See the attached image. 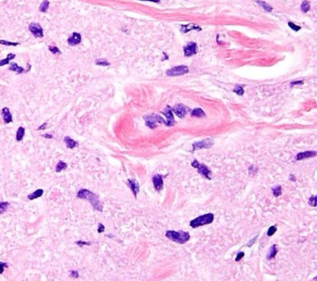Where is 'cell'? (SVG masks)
Returning <instances> with one entry per match:
<instances>
[{
  "label": "cell",
  "mask_w": 317,
  "mask_h": 281,
  "mask_svg": "<svg viewBox=\"0 0 317 281\" xmlns=\"http://www.w3.org/2000/svg\"><path fill=\"white\" fill-rule=\"evenodd\" d=\"M191 116L196 118H203L205 117V113L200 108H195L191 111Z\"/></svg>",
  "instance_id": "21"
},
{
  "label": "cell",
  "mask_w": 317,
  "mask_h": 281,
  "mask_svg": "<svg viewBox=\"0 0 317 281\" xmlns=\"http://www.w3.org/2000/svg\"><path fill=\"white\" fill-rule=\"evenodd\" d=\"M277 250L276 248V245H273L270 248V250H269L268 255H267V258L268 259H273V258H274L276 254H277Z\"/></svg>",
  "instance_id": "25"
},
{
  "label": "cell",
  "mask_w": 317,
  "mask_h": 281,
  "mask_svg": "<svg viewBox=\"0 0 317 281\" xmlns=\"http://www.w3.org/2000/svg\"><path fill=\"white\" fill-rule=\"evenodd\" d=\"M29 30L35 37L36 38H42L44 36L43 29L38 23H31L29 26Z\"/></svg>",
  "instance_id": "10"
},
{
  "label": "cell",
  "mask_w": 317,
  "mask_h": 281,
  "mask_svg": "<svg viewBox=\"0 0 317 281\" xmlns=\"http://www.w3.org/2000/svg\"><path fill=\"white\" fill-rule=\"evenodd\" d=\"M166 237L169 238L170 240L174 242L183 244L188 242L190 238V235L188 232L185 231H174V230H167L166 232Z\"/></svg>",
  "instance_id": "2"
},
{
  "label": "cell",
  "mask_w": 317,
  "mask_h": 281,
  "mask_svg": "<svg viewBox=\"0 0 317 281\" xmlns=\"http://www.w3.org/2000/svg\"><path fill=\"white\" fill-rule=\"evenodd\" d=\"M152 183L156 191L160 192L163 188V178L161 174H155L152 177Z\"/></svg>",
  "instance_id": "12"
},
{
  "label": "cell",
  "mask_w": 317,
  "mask_h": 281,
  "mask_svg": "<svg viewBox=\"0 0 317 281\" xmlns=\"http://www.w3.org/2000/svg\"><path fill=\"white\" fill-rule=\"evenodd\" d=\"M64 141V143L66 145L67 148H68V149H73L74 147L78 146V143L76 141H74L73 139H72L70 137H65Z\"/></svg>",
  "instance_id": "18"
},
{
  "label": "cell",
  "mask_w": 317,
  "mask_h": 281,
  "mask_svg": "<svg viewBox=\"0 0 317 281\" xmlns=\"http://www.w3.org/2000/svg\"><path fill=\"white\" fill-rule=\"evenodd\" d=\"M76 244L78 245L79 247H82V246H86V245H91L92 243L90 242H85V241H77Z\"/></svg>",
  "instance_id": "39"
},
{
  "label": "cell",
  "mask_w": 317,
  "mask_h": 281,
  "mask_svg": "<svg viewBox=\"0 0 317 281\" xmlns=\"http://www.w3.org/2000/svg\"><path fill=\"white\" fill-rule=\"evenodd\" d=\"M15 57H16V54H14V53H8L6 59L0 60V67L8 64L11 60L15 59Z\"/></svg>",
  "instance_id": "22"
},
{
  "label": "cell",
  "mask_w": 317,
  "mask_h": 281,
  "mask_svg": "<svg viewBox=\"0 0 317 281\" xmlns=\"http://www.w3.org/2000/svg\"><path fill=\"white\" fill-rule=\"evenodd\" d=\"M256 3H257L258 4H259L260 6L262 7L266 12H271V11L273 10L272 6H270L269 4H268V3H265V2H263V1H257Z\"/></svg>",
  "instance_id": "27"
},
{
  "label": "cell",
  "mask_w": 317,
  "mask_h": 281,
  "mask_svg": "<svg viewBox=\"0 0 317 281\" xmlns=\"http://www.w3.org/2000/svg\"><path fill=\"white\" fill-rule=\"evenodd\" d=\"M191 30H196V31H201L202 29L199 27L197 25H193V24H190V25H183L181 26V28H180V31L183 33H187L189 32Z\"/></svg>",
  "instance_id": "17"
},
{
  "label": "cell",
  "mask_w": 317,
  "mask_h": 281,
  "mask_svg": "<svg viewBox=\"0 0 317 281\" xmlns=\"http://www.w3.org/2000/svg\"><path fill=\"white\" fill-rule=\"evenodd\" d=\"M234 92L236 94H237L239 95H242L244 94V89L242 88V86L241 85H237L234 89Z\"/></svg>",
  "instance_id": "33"
},
{
  "label": "cell",
  "mask_w": 317,
  "mask_h": 281,
  "mask_svg": "<svg viewBox=\"0 0 317 281\" xmlns=\"http://www.w3.org/2000/svg\"><path fill=\"white\" fill-rule=\"evenodd\" d=\"M49 4H50L49 1H47V0L43 1V3L40 4V12H42V13H46V12L47 11V9H48V7H49Z\"/></svg>",
  "instance_id": "29"
},
{
  "label": "cell",
  "mask_w": 317,
  "mask_h": 281,
  "mask_svg": "<svg viewBox=\"0 0 317 281\" xmlns=\"http://www.w3.org/2000/svg\"><path fill=\"white\" fill-rule=\"evenodd\" d=\"M213 220H214V216L211 213H208V214H205L204 216H200L195 218L194 220L190 221V224L192 228H198L203 225L211 224L213 221Z\"/></svg>",
  "instance_id": "3"
},
{
  "label": "cell",
  "mask_w": 317,
  "mask_h": 281,
  "mask_svg": "<svg viewBox=\"0 0 317 281\" xmlns=\"http://www.w3.org/2000/svg\"><path fill=\"white\" fill-rule=\"evenodd\" d=\"M310 3L307 1V0H304L303 2H302V6H301V9H302V11L304 13H306L309 10H310Z\"/></svg>",
  "instance_id": "26"
},
{
  "label": "cell",
  "mask_w": 317,
  "mask_h": 281,
  "mask_svg": "<svg viewBox=\"0 0 317 281\" xmlns=\"http://www.w3.org/2000/svg\"><path fill=\"white\" fill-rule=\"evenodd\" d=\"M96 64L98 66H104V67H106V66L110 65V63H109L106 59H97V60L96 61Z\"/></svg>",
  "instance_id": "31"
},
{
  "label": "cell",
  "mask_w": 317,
  "mask_h": 281,
  "mask_svg": "<svg viewBox=\"0 0 317 281\" xmlns=\"http://www.w3.org/2000/svg\"><path fill=\"white\" fill-rule=\"evenodd\" d=\"M98 233H103L105 231V226L102 224H98V229H97Z\"/></svg>",
  "instance_id": "42"
},
{
  "label": "cell",
  "mask_w": 317,
  "mask_h": 281,
  "mask_svg": "<svg viewBox=\"0 0 317 281\" xmlns=\"http://www.w3.org/2000/svg\"><path fill=\"white\" fill-rule=\"evenodd\" d=\"M316 156V151H305V152H301L298 153L297 156H296L297 160H302L304 159H307V158H311V157Z\"/></svg>",
  "instance_id": "16"
},
{
  "label": "cell",
  "mask_w": 317,
  "mask_h": 281,
  "mask_svg": "<svg viewBox=\"0 0 317 281\" xmlns=\"http://www.w3.org/2000/svg\"><path fill=\"white\" fill-rule=\"evenodd\" d=\"M184 54L186 57H190L194 55L197 52V45L194 42H189L184 46Z\"/></svg>",
  "instance_id": "11"
},
{
  "label": "cell",
  "mask_w": 317,
  "mask_h": 281,
  "mask_svg": "<svg viewBox=\"0 0 317 281\" xmlns=\"http://www.w3.org/2000/svg\"><path fill=\"white\" fill-rule=\"evenodd\" d=\"M0 44L7 46H17L19 45V43H17V42H10V41H7V40H0Z\"/></svg>",
  "instance_id": "32"
},
{
  "label": "cell",
  "mask_w": 317,
  "mask_h": 281,
  "mask_svg": "<svg viewBox=\"0 0 317 281\" xmlns=\"http://www.w3.org/2000/svg\"><path fill=\"white\" fill-rule=\"evenodd\" d=\"M302 84H303V81H292L291 83V85L292 86V85H302Z\"/></svg>",
  "instance_id": "44"
},
{
  "label": "cell",
  "mask_w": 317,
  "mask_h": 281,
  "mask_svg": "<svg viewBox=\"0 0 317 281\" xmlns=\"http://www.w3.org/2000/svg\"><path fill=\"white\" fill-rule=\"evenodd\" d=\"M68 167V164H67L65 162L60 160L58 162V164H56V167H55V171L56 173H60L61 171L64 170Z\"/></svg>",
  "instance_id": "24"
},
{
  "label": "cell",
  "mask_w": 317,
  "mask_h": 281,
  "mask_svg": "<svg viewBox=\"0 0 317 281\" xmlns=\"http://www.w3.org/2000/svg\"><path fill=\"white\" fill-rule=\"evenodd\" d=\"M276 231H277V228L275 226H271L268 230V232H267V234H268V236H273L275 234Z\"/></svg>",
  "instance_id": "36"
},
{
  "label": "cell",
  "mask_w": 317,
  "mask_h": 281,
  "mask_svg": "<svg viewBox=\"0 0 317 281\" xmlns=\"http://www.w3.org/2000/svg\"><path fill=\"white\" fill-rule=\"evenodd\" d=\"M46 127H47V123H44L43 124L40 125V127L37 128V130H38V131H40V130H44V129H46Z\"/></svg>",
  "instance_id": "43"
},
{
  "label": "cell",
  "mask_w": 317,
  "mask_h": 281,
  "mask_svg": "<svg viewBox=\"0 0 317 281\" xmlns=\"http://www.w3.org/2000/svg\"><path fill=\"white\" fill-rule=\"evenodd\" d=\"M7 266H7V263H5V262H0V275L3 273L4 268H6Z\"/></svg>",
  "instance_id": "38"
},
{
  "label": "cell",
  "mask_w": 317,
  "mask_h": 281,
  "mask_svg": "<svg viewBox=\"0 0 317 281\" xmlns=\"http://www.w3.org/2000/svg\"><path fill=\"white\" fill-rule=\"evenodd\" d=\"M49 49L54 54H55V53H61L60 49H58V47H56V46H50L49 47Z\"/></svg>",
  "instance_id": "37"
},
{
  "label": "cell",
  "mask_w": 317,
  "mask_h": 281,
  "mask_svg": "<svg viewBox=\"0 0 317 281\" xmlns=\"http://www.w3.org/2000/svg\"><path fill=\"white\" fill-rule=\"evenodd\" d=\"M273 196H279L281 194H282V188L281 186H276L274 187L273 189Z\"/></svg>",
  "instance_id": "30"
},
{
  "label": "cell",
  "mask_w": 317,
  "mask_h": 281,
  "mask_svg": "<svg viewBox=\"0 0 317 281\" xmlns=\"http://www.w3.org/2000/svg\"><path fill=\"white\" fill-rule=\"evenodd\" d=\"M128 185L129 187V188L132 191L133 196H137L138 193L139 192V183L135 180V179H128Z\"/></svg>",
  "instance_id": "14"
},
{
  "label": "cell",
  "mask_w": 317,
  "mask_h": 281,
  "mask_svg": "<svg viewBox=\"0 0 317 281\" xmlns=\"http://www.w3.org/2000/svg\"><path fill=\"white\" fill-rule=\"evenodd\" d=\"M43 137L45 138H46V139H52L53 138V136L51 135V134H49V133H46V134H44L43 135Z\"/></svg>",
  "instance_id": "45"
},
{
  "label": "cell",
  "mask_w": 317,
  "mask_h": 281,
  "mask_svg": "<svg viewBox=\"0 0 317 281\" xmlns=\"http://www.w3.org/2000/svg\"><path fill=\"white\" fill-rule=\"evenodd\" d=\"M244 256H245V253L243 252H240L237 254V257H236L235 261H236V262H239V261H241V259L242 257H244Z\"/></svg>",
  "instance_id": "40"
},
{
  "label": "cell",
  "mask_w": 317,
  "mask_h": 281,
  "mask_svg": "<svg viewBox=\"0 0 317 281\" xmlns=\"http://www.w3.org/2000/svg\"><path fill=\"white\" fill-rule=\"evenodd\" d=\"M2 116L5 124H8L13 122V115L7 107H4L2 109Z\"/></svg>",
  "instance_id": "13"
},
{
  "label": "cell",
  "mask_w": 317,
  "mask_h": 281,
  "mask_svg": "<svg viewBox=\"0 0 317 281\" xmlns=\"http://www.w3.org/2000/svg\"><path fill=\"white\" fill-rule=\"evenodd\" d=\"M162 113L166 117V119L165 120V123H164L166 126L171 127V126H173L175 124V118H174V115H173V112H172V109L170 106L167 105L165 108V109Z\"/></svg>",
  "instance_id": "7"
},
{
  "label": "cell",
  "mask_w": 317,
  "mask_h": 281,
  "mask_svg": "<svg viewBox=\"0 0 317 281\" xmlns=\"http://www.w3.org/2000/svg\"><path fill=\"white\" fill-rule=\"evenodd\" d=\"M188 72H189V67L187 66L180 65L174 67L172 68L166 70V74L169 77H176V76L185 75Z\"/></svg>",
  "instance_id": "5"
},
{
  "label": "cell",
  "mask_w": 317,
  "mask_h": 281,
  "mask_svg": "<svg viewBox=\"0 0 317 281\" xmlns=\"http://www.w3.org/2000/svg\"><path fill=\"white\" fill-rule=\"evenodd\" d=\"M77 197L79 199H86L89 202L92 204L93 209L97 210V211H102L103 206L101 202L98 195H97L96 193H94L92 192H91L90 190L87 189H81L77 193Z\"/></svg>",
  "instance_id": "1"
},
{
  "label": "cell",
  "mask_w": 317,
  "mask_h": 281,
  "mask_svg": "<svg viewBox=\"0 0 317 281\" xmlns=\"http://www.w3.org/2000/svg\"><path fill=\"white\" fill-rule=\"evenodd\" d=\"M191 164L194 168H195L196 170H198V172L201 175H203L207 179H209V180L211 179V178H210L211 172L209 171V170L208 169V167L206 165L202 164H199L197 160H194L192 162Z\"/></svg>",
  "instance_id": "6"
},
{
  "label": "cell",
  "mask_w": 317,
  "mask_h": 281,
  "mask_svg": "<svg viewBox=\"0 0 317 281\" xmlns=\"http://www.w3.org/2000/svg\"><path fill=\"white\" fill-rule=\"evenodd\" d=\"M172 110L176 114L177 117L182 118L186 115V113L189 112L190 109L188 107H186L185 105H182V104H178V105H176L173 107Z\"/></svg>",
  "instance_id": "9"
},
{
  "label": "cell",
  "mask_w": 317,
  "mask_h": 281,
  "mask_svg": "<svg viewBox=\"0 0 317 281\" xmlns=\"http://www.w3.org/2000/svg\"><path fill=\"white\" fill-rule=\"evenodd\" d=\"M316 196H312L309 199V205L311 206H313V207H315V206H316Z\"/></svg>",
  "instance_id": "35"
},
{
  "label": "cell",
  "mask_w": 317,
  "mask_h": 281,
  "mask_svg": "<svg viewBox=\"0 0 317 281\" xmlns=\"http://www.w3.org/2000/svg\"><path fill=\"white\" fill-rule=\"evenodd\" d=\"M213 145V140L212 139H205L203 141H200L198 142H194L193 144V150H199V149H208L210 148Z\"/></svg>",
  "instance_id": "8"
},
{
  "label": "cell",
  "mask_w": 317,
  "mask_h": 281,
  "mask_svg": "<svg viewBox=\"0 0 317 281\" xmlns=\"http://www.w3.org/2000/svg\"><path fill=\"white\" fill-rule=\"evenodd\" d=\"M145 120L146 126H147L149 128L153 129L156 128L157 127L158 123H165V119L162 118V116H160L158 114L153 113L150 115H146L143 117Z\"/></svg>",
  "instance_id": "4"
},
{
  "label": "cell",
  "mask_w": 317,
  "mask_h": 281,
  "mask_svg": "<svg viewBox=\"0 0 317 281\" xmlns=\"http://www.w3.org/2000/svg\"><path fill=\"white\" fill-rule=\"evenodd\" d=\"M8 69H9L10 71H13V72H17V74H21V73H22V72H25L24 68H23V67H20V66L17 65L16 63H11Z\"/></svg>",
  "instance_id": "19"
},
{
  "label": "cell",
  "mask_w": 317,
  "mask_h": 281,
  "mask_svg": "<svg viewBox=\"0 0 317 281\" xmlns=\"http://www.w3.org/2000/svg\"><path fill=\"white\" fill-rule=\"evenodd\" d=\"M81 39H82V37H81V35H80L79 33L74 32L68 39V43L69 45L71 46L77 45H78L80 42H81Z\"/></svg>",
  "instance_id": "15"
},
{
  "label": "cell",
  "mask_w": 317,
  "mask_h": 281,
  "mask_svg": "<svg viewBox=\"0 0 317 281\" xmlns=\"http://www.w3.org/2000/svg\"><path fill=\"white\" fill-rule=\"evenodd\" d=\"M288 26H289V27H290L291 29H292L294 31H300V30H301V26H297V25L294 24L293 22H291V21L288 22Z\"/></svg>",
  "instance_id": "34"
},
{
  "label": "cell",
  "mask_w": 317,
  "mask_h": 281,
  "mask_svg": "<svg viewBox=\"0 0 317 281\" xmlns=\"http://www.w3.org/2000/svg\"><path fill=\"white\" fill-rule=\"evenodd\" d=\"M141 1H149V2H153V3H159L160 0H141Z\"/></svg>",
  "instance_id": "46"
},
{
  "label": "cell",
  "mask_w": 317,
  "mask_h": 281,
  "mask_svg": "<svg viewBox=\"0 0 317 281\" xmlns=\"http://www.w3.org/2000/svg\"><path fill=\"white\" fill-rule=\"evenodd\" d=\"M8 206H9V203L7 202H0V215L6 212Z\"/></svg>",
  "instance_id": "28"
},
{
  "label": "cell",
  "mask_w": 317,
  "mask_h": 281,
  "mask_svg": "<svg viewBox=\"0 0 317 281\" xmlns=\"http://www.w3.org/2000/svg\"><path fill=\"white\" fill-rule=\"evenodd\" d=\"M70 275H71L72 278H78L79 276V274H78V272L77 270H72L70 272Z\"/></svg>",
  "instance_id": "41"
},
{
  "label": "cell",
  "mask_w": 317,
  "mask_h": 281,
  "mask_svg": "<svg viewBox=\"0 0 317 281\" xmlns=\"http://www.w3.org/2000/svg\"><path fill=\"white\" fill-rule=\"evenodd\" d=\"M43 192H44V191L42 189H37L36 191H35L34 192L31 193L30 195H28L27 198L29 200H31V201L35 200V199H37V198H39V197H40V196L43 195Z\"/></svg>",
  "instance_id": "20"
},
{
  "label": "cell",
  "mask_w": 317,
  "mask_h": 281,
  "mask_svg": "<svg viewBox=\"0 0 317 281\" xmlns=\"http://www.w3.org/2000/svg\"><path fill=\"white\" fill-rule=\"evenodd\" d=\"M24 135H25V128L22 127H19L17 131V134H16L17 142H21L24 137Z\"/></svg>",
  "instance_id": "23"
}]
</instances>
